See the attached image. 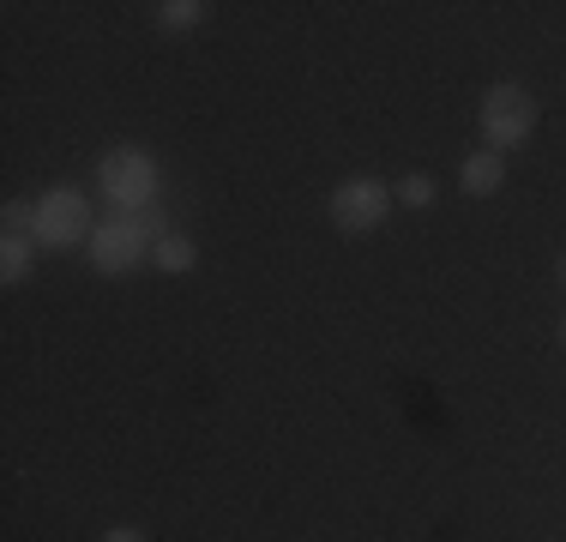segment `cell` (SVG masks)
I'll use <instances>...</instances> for the list:
<instances>
[{
  "label": "cell",
  "mask_w": 566,
  "mask_h": 542,
  "mask_svg": "<svg viewBox=\"0 0 566 542\" xmlns=\"http://www.w3.org/2000/svg\"><path fill=\"white\" fill-rule=\"evenodd\" d=\"M151 260L164 265V271H187V265H193V241H187V236H169V241H157Z\"/></svg>",
  "instance_id": "ba28073f"
},
{
  "label": "cell",
  "mask_w": 566,
  "mask_h": 542,
  "mask_svg": "<svg viewBox=\"0 0 566 542\" xmlns=\"http://www.w3.org/2000/svg\"><path fill=\"white\" fill-rule=\"evenodd\" d=\"M127 223L139 229V241H145V236L169 241V229H164V211H157V206H139V211H127Z\"/></svg>",
  "instance_id": "8fae6325"
},
{
  "label": "cell",
  "mask_w": 566,
  "mask_h": 542,
  "mask_svg": "<svg viewBox=\"0 0 566 542\" xmlns=\"http://www.w3.org/2000/svg\"><path fill=\"white\" fill-rule=\"evenodd\" d=\"M398 199H403V206H416V211L434 206V181H428V175H403V181H398Z\"/></svg>",
  "instance_id": "30bf717a"
},
{
  "label": "cell",
  "mask_w": 566,
  "mask_h": 542,
  "mask_svg": "<svg viewBox=\"0 0 566 542\" xmlns=\"http://www.w3.org/2000/svg\"><path fill=\"white\" fill-rule=\"evenodd\" d=\"M560 283H566V260H560Z\"/></svg>",
  "instance_id": "4fadbf2b"
},
{
  "label": "cell",
  "mask_w": 566,
  "mask_h": 542,
  "mask_svg": "<svg viewBox=\"0 0 566 542\" xmlns=\"http://www.w3.org/2000/svg\"><path fill=\"white\" fill-rule=\"evenodd\" d=\"M97 187H103V199H115L120 211H139V206H151V194H157V163L145 157L139 145H120V152L103 157Z\"/></svg>",
  "instance_id": "6da1fadb"
},
{
  "label": "cell",
  "mask_w": 566,
  "mask_h": 542,
  "mask_svg": "<svg viewBox=\"0 0 566 542\" xmlns=\"http://www.w3.org/2000/svg\"><path fill=\"white\" fill-rule=\"evenodd\" d=\"M386 206H392V194H386L374 175H356V181H338L332 187V199H326V211H332V223L349 229V236H361V229H374L386 217Z\"/></svg>",
  "instance_id": "277c9868"
},
{
  "label": "cell",
  "mask_w": 566,
  "mask_h": 542,
  "mask_svg": "<svg viewBox=\"0 0 566 542\" xmlns=\"http://www.w3.org/2000/svg\"><path fill=\"white\" fill-rule=\"evenodd\" d=\"M31 253H36V241H31V236H7V248H0V278L19 283V278H24V265H31Z\"/></svg>",
  "instance_id": "52a82bcc"
},
{
  "label": "cell",
  "mask_w": 566,
  "mask_h": 542,
  "mask_svg": "<svg viewBox=\"0 0 566 542\" xmlns=\"http://www.w3.org/2000/svg\"><path fill=\"white\" fill-rule=\"evenodd\" d=\"M139 260H145V241H139V229H133L127 217L97 223V236H91V265H97L103 278H120V271H133Z\"/></svg>",
  "instance_id": "5b68a950"
},
{
  "label": "cell",
  "mask_w": 566,
  "mask_h": 542,
  "mask_svg": "<svg viewBox=\"0 0 566 542\" xmlns=\"http://www.w3.org/2000/svg\"><path fill=\"white\" fill-rule=\"evenodd\" d=\"M501 181H506V157L501 152H470L464 157V194H476V199H489V194H501Z\"/></svg>",
  "instance_id": "8992f818"
},
{
  "label": "cell",
  "mask_w": 566,
  "mask_h": 542,
  "mask_svg": "<svg viewBox=\"0 0 566 542\" xmlns=\"http://www.w3.org/2000/svg\"><path fill=\"white\" fill-rule=\"evenodd\" d=\"M482 139H489V152H512V145H524L531 139V127H536V103H531V91H518V85H494L489 97H482Z\"/></svg>",
  "instance_id": "7a4b0ae2"
},
{
  "label": "cell",
  "mask_w": 566,
  "mask_h": 542,
  "mask_svg": "<svg viewBox=\"0 0 566 542\" xmlns=\"http://www.w3.org/2000/svg\"><path fill=\"white\" fill-rule=\"evenodd\" d=\"M560 337H566V325H560Z\"/></svg>",
  "instance_id": "5bb4252c"
},
{
  "label": "cell",
  "mask_w": 566,
  "mask_h": 542,
  "mask_svg": "<svg viewBox=\"0 0 566 542\" xmlns=\"http://www.w3.org/2000/svg\"><path fill=\"white\" fill-rule=\"evenodd\" d=\"M157 19H164L169 31H187V24L206 19V7H199V0H164V7H157Z\"/></svg>",
  "instance_id": "9c48e42d"
},
{
  "label": "cell",
  "mask_w": 566,
  "mask_h": 542,
  "mask_svg": "<svg viewBox=\"0 0 566 542\" xmlns=\"http://www.w3.org/2000/svg\"><path fill=\"white\" fill-rule=\"evenodd\" d=\"M85 236H97L85 194L55 187V194L36 199V241H43V248H73V241H85Z\"/></svg>",
  "instance_id": "3957f363"
},
{
  "label": "cell",
  "mask_w": 566,
  "mask_h": 542,
  "mask_svg": "<svg viewBox=\"0 0 566 542\" xmlns=\"http://www.w3.org/2000/svg\"><path fill=\"white\" fill-rule=\"evenodd\" d=\"M103 542H145V536H139V531H127V524H120V531H109Z\"/></svg>",
  "instance_id": "7c38bea8"
}]
</instances>
